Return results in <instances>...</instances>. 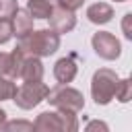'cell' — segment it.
Listing matches in <instances>:
<instances>
[{
  "label": "cell",
  "instance_id": "obj_1",
  "mask_svg": "<svg viewBox=\"0 0 132 132\" xmlns=\"http://www.w3.org/2000/svg\"><path fill=\"white\" fill-rule=\"evenodd\" d=\"M60 47V35L52 29H33L31 33H27L25 37H19L16 50L23 52L25 56H37V58H45L56 54Z\"/></svg>",
  "mask_w": 132,
  "mask_h": 132
},
{
  "label": "cell",
  "instance_id": "obj_2",
  "mask_svg": "<svg viewBox=\"0 0 132 132\" xmlns=\"http://www.w3.org/2000/svg\"><path fill=\"white\" fill-rule=\"evenodd\" d=\"M33 130L37 132H76L78 130V120L76 113L72 111H41L35 122Z\"/></svg>",
  "mask_w": 132,
  "mask_h": 132
},
{
  "label": "cell",
  "instance_id": "obj_3",
  "mask_svg": "<svg viewBox=\"0 0 132 132\" xmlns=\"http://www.w3.org/2000/svg\"><path fill=\"white\" fill-rule=\"evenodd\" d=\"M120 82V76L116 70L111 68H99L95 70L93 78H91V97L97 105H107L113 95H116V87Z\"/></svg>",
  "mask_w": 132,
  "mask_h": 132
},
{
  "label": "cell",
  "instance_id": "obj_4",
  "mask_svg": "<svg viewBox=\"0 0 132 132\" xmlns=\"http://www.w3.org/2000/svg\"><path fill=\"white\" fill-rule=\"evenodd\" d=\"M45 101L52 107L62 109V111L78 113V111L85 109V97H82V93L78 89H74V87H68V85H58V87L50 89Z\"/></svg>",
  "mask_w": 132,
  "mask_h": 132
},
{
  "label": "cell",
  "instance_id": "obj_5",
  "mask_svg": "<svg viewBox=\"0 0 132 132\" xmlns=\"http://www.w3.org/2000/svg\"><path fill=\"white\" fill-rule=\"evenodd\" d=\"M50 87L43 80H35V82H23L21 87H16V93L12 97V101L16 103V107L21 109H33L37 107L41 101H45Z\"/></svg>",
  "mask_w": 132,
  "mask_h": 132
},
{
  "label": "cell",
  "instance_id": "obj_6",
  "mask_svg": "<svg viewBox=\"0 0 132 132\" xmlns=\"http://www.w3.org/2000/svg\"><path fill=\"white\" fill-rule=\"evenodd\" d=\"M91 45L95 50V54L103 60H118L122 54V43L120 39L109 33V31H97L91 37Z\"/></svg>",
  "mask_w": 132,
  "mask_h": 132
},
{
  "label": "cell",
  "instance_id": "obj_7",
  "mask_svg": "<svg viewBox=\"0 0 132 132\" xmlns=\"http://www.w3.org/2000/svg\"><path fill=\"white\" fill-rule=\"evenodd\" d=\"M50 21V29L56 31L58 35L62 33H70L74 27H76V16L72 10H66V8H60V6H54L52 14L47 16Z\"/></svg>",
  "mask_w": 132,
  "mask_h": 132
},
{
  "label": "cell",
  "instance_id": "obj_8",
  "mask_svg": "<svg viewBox=\"0 0 132 132\" xmlns=\"http://www.w3.org/2000/svg\"><path fill=\"white\" fill-rule=\"evenodd\" d=\"M43 64H41V58L37 56H25L23 58V64H21V72H19V78L23 82H35V80H43Z\"/></svg>",
  "mask_w": 132,
  "mask_h": 132
},
{
  "label": "cell",
  "instance_id": "obj_9",
  "mask_svg": "<svg viewBox=\"0 0 132 132\" xmlns=\"http://www.w3.org/2000/svg\"><path fill=\"white\" fill-rule=\"evenodd\" d=\"M76 72H78V66L76 62L66 56V58H60L56 64H54V78L60 82V85H68L76 78Z\"/></svg>",
  "mask_w": 132,
  "mask_h": 132
},
{
  "label": "cell",
  "instance_id": "obj_10",
  "mask_svg": "<svg viewBox=\"0 0 132 132\" xmlns=\"http://www.w3.org/2000/svg\"><path fill=\"white\" fill-rule=\"evenodd\" d=\"M33 16L27 12V8H16V12L12 14L10 23H12V37H25L27 33L33 31Z\"/></svg>",
  "mask_w": 132,
  "mask_h": 132
},
{
  "label": "cell",
  "instance_id": "obj_11",
  "mask_svg": "<svg viewBox=\"0 0 132 132\" xmlns=\"http://www.w3.org/2000/svg\"><path fill=\"white\" fill-rule=\"evenodd\" d=\"M87 19L93 25H105L113 19V8L107 2H95L87 8Z\"/></svg>",
  "mask_w": 132,
  "mask_h": 132
},
{
  "label": "cell",
  "instance_id": "obj_12",
  "mask_svg": "<svg viewBox=\"0 0 132 132\" xmlns=\"http://www.w3.org/2000/svg\"><path fill=\"white\" fill-rule=\"evenodd\" d=\"M52 10H54V0H27V12L33 19L47 21Z\"/></svg>",
  "mask_w": 132,
  "mask_h": 132
},
{
  "label": "cell",
  "instance_id": "obj_13",
  "mask_svg": "<svg viewBox=\"0 0 132 132\" xmlns=\"http://www.w3.org/2000/svg\"><path fill=\"white\" fill-rule=\"evenodd\" d=\"M16 93V82L10 76H0V103L2 101H10Z\"/></svg>",
  "mask_w": 132,
  "mask_h": 132
},
{
  "label": "cell",
  "instance_id": "obj_14",
  "mask_svg": "<svg viewBox=\"0 0 132 132\" xmlns=\"http://www.w3.org/2000/svg\"><path fill=\"white\" fill-rule=\"evenodd\" d=\"M113 97H116L120 103H128V101L132 99V80H130V78H120Z\"/></svg>",
  "mask_w": 132,
  "mask_h": 132
},
{
  "label": "cell",
  "instance_id": "obj_15",
  "mask_svg": "<svg viewBox=\"0 0 132 132\" xmlns=\"http://www.w3.org/2000/svg\"><path fill=\"white\" fill-rule=\"evenodd\" d=\"M0 130H4V132H33V122H27V120H12V122H4L2 124V128Z\"/></svg>",
  "mask_w": 132,
  "mask_h": 132
},
{
  "label": "cell",
  "instance_id": "obj_16",
  "mask_svg": "<svg viewBox=\"0 0 132 132\" xmlns=\"http://www.w3.org/2000/svg\"><path fill=\"white\" fill-rule=\"evenodd\" d=\"M19 4L16 0H0V19H12Z\"/></svg>",
  "mask_w": 132,
  "mask_h": 132
},
{
  "label": "cell",
  "instance_id": "obj_17",
  "mask_svg": "<svg viewBox=\"0 0 132 132\" xmlns=\"http://www.w3.org/2000/svg\"><path fill=\"white\" fill-rule=\"evenodd\" d=\"M12 39V23L10 19H0V45Z\"/></svg>",
  "mask_w": 132,
  "mask_h": 132
},
{
  "label": "cell",
  "instance_id": "obj_18",
  "mask_svg": "<svg viewBox=\"0 0 132 132\" xmlns=\"http://www.w3.org/2000/svg\"><path fill=\"white\" fill-rule=\"evenodd\" d=\"M56 2V6H60V8H66V10H78L82 4H85V0H54Z\"/></svg>",
  "mask_w": 132,
  "mask_h": 132
},
{
  "label": "cell",
  "instance_id": "obj_19",
  "mask_svg": "<svg viewBox=\"0 0 132 132\" xmlns=\"http://www.w3.org/2000/svg\"><path fill=\"white\" fill-rule=\"evenodd\" d=\"M10 70V52H0V76H8Z\"/></svg>",
  "mask_w": 132,
  "mask_h": 132
},
{
  "label": "cell",
  "instance_id": "obj_20",
  "mask_svg": "<svg viewBox=\"0 0 132 132\" xmlns=\"http://www.w3.org/2000/svg\"><path fill=\"white\" fill-rule=\"evenodd\" d=\"M130 23H132V12H126L124 19H122V31H124L126 39H132V27H130Z\"/></svg>",
  "mask_w": 132,
  "mask_h": 132
},
{
  "label": "cell",
  "instance_id": "obj_21",
  "mask_svg": "<svg viewBox=\"0 0 132 132\" xmlns=\"http://www.w3.org/2000/svg\"><path fill=\"white\" fill-rule=\"evenodd\" d=\"M85 130H87V132H95V130H101V132H107V130H109V126H107L105 122H99V120H93V122H89V124L85 126Z\"/></svg>",
  "mask_w": 132,
  "mask_h": 132
},
{
  "label": "cell",
  "instance_id": "obj_22",
  "mask_svg": "<svg viewBox=\"0 0 132 132\" xmlns=\"http://www.w3.org/2000/svg\"><path fill=\"white\" fill-rule=\"evenodd\" d=\"M4 122H6V111L0 107V128H2V124H4Z\"/></svg>",
  "mask_w": 132,
  "mask_h": 132
},
{
  "label": "cell",
  "instance_id": "obj_23",
  "mask_svg": "<svg viewBox=\"0 0 132 132\" xmlns=\"http://www.w3.org/2000/svg\"><path fill=\"white\" fill-rule=\"evenodd\" d=\"M113 2H128V0H113Z\"/></svg>",
  "mask_w": 132,
  "mask_h": 132
}]
</instances>
